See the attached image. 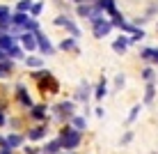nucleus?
<instances>
[{
    "label": "nucleus",
    "instance_id": "f257e3e1",
    "mask_svg": "<svg viewBox=\"0 0 158 154\" xmlns=\"http://www.w3.org/2000/svg\"><path fill=\"white\" fill-rule=\"evenodd\" d=\"M57 138H60V143H62L64 152H73V150H78V147L83 145V131L73 129L69 122H64L62 126H60V131H57Z\"/></svg>",
    "mask_w": 158,
    "mask_h": 154
},
{
    "label": "nucleus",
    "instance_id": "f03ea898",
    "mask_svg": "<svg viewBox=\"0 0 158 154\" xmlns=\"http://www.w3.org/2000/svg\"><path fill=\"white\" fill-rule=\"evenodd\" d=\"M53 115H51V120H57V122H69V120L76 115V101L73 99H62V101H57V103H53L51 108H48Z\"/></svg>",
    "mask_w": 158,
    "mask_h": 154
},
{
    "label": "nucleus",
    "instance_id": "7ed1b4c3",
    "mask_svg": "<svg viewBox=\"0 0 158 154\" xmlns=\"http://www.w3.org/2000/svg\"><path fill=\"white\" fill-rule=\"evenodd\" d=\"M87 23L92 25V35H94V39H103V37H108V35H110L112 30H115L112 21L108 19L106 14L92 16V19H87Z\"/></svg>",
    "mask_w": 158,
    "mask_h": 154
},
{
    "label": "nucleus",
    "instance_id": "20e7f679",
    "mask_svg": "<svg viewBox=\"0 0 158 154\" xmlns=\"http://www.w3.org/2000/svg\"><path fill=\"white\" fill-rule=\"evenodd\" d=\"M35 37H37V53H39V55H44V58H53V55L57 53V48L53 46V42L48 39V35H46L44 30H37Z\"/></svg>",
    "mask_w": 158,
    "mask_h": 154
},
{
    "label": "nucleus",
    "instance_id": "39448f33",
    "mask_svg": "<svg viewBox=\"0 0 158 154\" xmlns=\"http://www.w3.org/2000/svg\"><path fill=\"white\" fill-rule=\"evenodd\" d=\"M48 113H51V111H48L46 103H35L32 108H28L30 120L37 122V124H51V115H48Z\"/></svg>",
    "mask_w": 158,
    "mask_h": 154
},
{
    "label": "nucleus",
    "instance_id": "423d86ee",
    "mask_svg": "<svg viewBox=\"0 0 158 154\" xmlns=\"http://www.w3.org/2000/svg\"><path fill=\"white\" fill-rule=\"evenodd\" d=\"M14 97H16V101H19L23 108H32L35 106V99H32L30 90L25 87V83H16L14 85Z\"/></svg>",
    "mask_w": 158,
    "mask_h": 154
},
{
    "label": "nucleus",
    "instance_id": "0eeeda50",
    "mask_svg": "<svg viewBox=\"0 0 158 154\" xmlns=\"http://www.w3.org/2000/svg\"><path fill=\"white\" fill-rule=\"evenodd\" d=\"M92 90H94V85H89L87 81H80V83L76 85V90H73V101L87 106V101L92 99Z\"/></svg>",
    "mask_w": 158,
    "mask_h": 154
},
{
    "label": "nucleus",
    "instance_id": "6e6552de",
    "mask_svg": "<svg viewBox=\"0 0 158 154\" xmlns=\"http://www.w3.org/2000/svg\"><path fill=\"white\" fill-rule=\"evenodd\" d=\"M46 134H48V124H35V126H30L28 131H25V140H30V143H39L46 138Z\"/></svg>",
    "mask_w": 158,
    "mask_h": 154
},
{
    "label": "nucleus",
    "instance_id": "1a4fd4ad",
    "mask_svg": "<svg viewBox=\"0 0 158 154\" xmlns=\"http://www.w3.org/2000/svg\"><path fill=\"white\" fill-rule=\"evenodd\" d=\"M19 44H21V48H23L25 53H37V37H35V32H21Z\"/></svg>",
    "mask_w": 158,
    "mask_h": 154
},
{
    "label": "nucleus",
    "instance_id": "9d476101",
    "mask_svg": "<svg viewBox=\"0 0 158 154\" xmlns=\"http://www.w3.org/2000/svg\"><path fill=\"white\" fill-rule=\"evenodd\" d=\"M37 85L41 87V92H48V95H57V92H60V83H57V78L53 74H48L46 78L37 81Z\"/></svg>",
    "mask_w": 158,
    "mask_h": 154
},
{
    "label": "nucleus",
    "instance_id": "9b49d317",
    "mask_svg": "<svg viewBox=\"0 0 158 154\" xmlns=\"http://www.w3.org/2000/svg\"><path fill=\"white\" fill-rule=\"evenodd\" d=\"M12 12L14 9L9 7V5L0 2V30L2 32H9V28H12Z\"/></svg>",
    "mask_w": 158,
    "mask_h": 154
},
{
    "label": "nucleus",
    "instance_id": "f8f14e48",
    "mask_svg": "<svg viewBox=\"0 0 158 154\" xmlns=\"http://www.w3.org/2000/svg\"><path fill=\"white\" fill-rule=\"evenodd\" d=\"M55 48L57 51H64V53H76V55L80 53V46H78V39H76V37H64Z\"/></svg>",
    "mask_w": 158,
    "mask_h": 154
},
{
    "label": "nucleus",
    "instance_id": "ddd939ff",
    "mask_svg": "<svg viewBox=\"0 0 158 154\" xmlns=\"http://www.w3.org/2000/svg\"><path fill=\"white\" fill-rule=\"evenodd\" d=\"M156 95H158V83H144V97H142V106H151L156 101Z\"/></svg>",
    "mask_w": 158,
    "mask_h": 154
},
{
    "label": "nucleus",
    "instance_id": "4468645a",
    "mask_svg": "<svg viewBox=\"0 0 158 154\" xmlns=\"http://www.w3.org/2000/svg\"><path fill=\"white\" fill-rule=\"evenodd\" d=\"M106 97H108V78L101 76V81L94 85V90H92V99H94V101H103Z\"/></svg>",
    "mask_w": 158,
    "mask_h": 154
},
{
    "label": "nucleus",
    "instance_id": "2eb2a0df",
    "mask_svg": "<svg viewBox=\"0 0 158 154\" xmlns=\"http://www.w3.org/2000/svg\"><path fill=\"white\" fill-rule=\"evenodd\" d=\"M5 140H7V147H12V150H19V147L25 145V136L19 134V131H9L5 136Z\"/></svg>",
    "mask_w": 158,
    "mask_h": 154
},
{
    "label": "nucleus",
    "instance_id": "dca6fc26",
    "mask_svg": "<svg viewBox=\"0 0 158 154\" xmlns=\"http://www.w3.org/2000/svg\"><path fill=\"white\" fill-rule=\"evenodd\" d=\"M128 46H131V39H128V35H124V32L112 42V51H115L117 55H124V53L128 51Z\"/></svg>",
    "mask_w": 158,
    "mask_h": 154
},
{
    "label": "nucleus",
    "instance_id": "f3484780",
    "mask_svg": "<svg viewBox=\"0 0 158 154\" xmlns=\"http://www.w3.org/2000/svg\"><path fill=\"white\" fill-rule=\"evenodd\" d=\"M14 71H16V62H14V60H9V58H5L2 62H0V81L12 78Z\"/></svg>",
    "mask_w": 158,
    "mask_h": 154
},
{
    "label": "nucleus",
    "instance_id": "a211bd4d",
    "mask_svg": "<svg viewBox=\"0 0 158 154\" xmlns=\"http://www.w3.org/2000/svg\"><path fill=\"white\" fill-rule=\"evenodd\" d=\"M23 64H25L30 71H32V69H41V67H44V55H39V53H28V55L23 58Z\"/></svg>",
    "mask_w": 158,
    "mask_h": 154
},
{
    "label": "nucleus",
    "instance_id": "6ab92c4d",
    "mask_svg": "<svg viewBox=\"0 0 158 154\" xmlns=\"http://www.w3.org/2000/svg\"><path fill=\"white\" fill-rule=\"evenodd\" d=\"M62 28L67 30V35H69V37H76V39H80V35H83V30L78 28V23L73 21V16H71V14L67 16V21H64V25H62Z\"/></svg>",
    "mask_w": 158,
    "mask_h": 154
},
{
    "label": "nucleus",
    "instance_id": "aec40b11",
    "mask_svg": "<svg viewBox=\"0 0 158 154\" xmlns=\"http://www.w3.org/2000/svg\"><path fill=\"white\" fill-rule=\"evenodd\" d=\"M73 14L78 16V19H85L87 21L92 14H94V5H92V2H80V5H76V7H73Z\"/></svg>",
    "mask_w": 158,
    "mask_h": 154
},
{
    "label": "nucleus",
    "instance_id": "412c9836",
    "mask_svg": "<svg viewBox=\"0 0 158 154\" xmlns=\"http://www.w3.org/2000/svg\"><path fill=\"white\" fill-rule=\"evenodd\" d=\"M39 152H41V154H60V152H64V150H62V143H60V138L55 136V138H51Z\"/></svg>",
    "mask_w": 158,
    "mask_h": 154
},
{
    "label": "nucleus",
    "instance_id": "4be33fe9",
    "mask_svg": "<svg viewBox=\"0 0 158 154\" xmlns=\"http://www.w3.org/2000/svg\"><path fill=\"white\" fill-rule=\"evenodd\" d=\"M140 78H142L144 83H154V81H158V74H156L154 64H144V67L140 69Z\"/></svg>",
    "mask_w": 158,
    "mask_h": 154
},
{
    "label": "nucleus",
    "instance_id": "5701e85b",
    "mask_svg": "<svg viewBox=\"0 0 158 154\" xmlns=\"http://www.w3.org/2000/svg\"><path fill=\"white\" fill-rule=\"evenodd\" d=\"M14 44H19V37L9 35V32H2V35H0V51H5V53H7L9 48L14 46Z\"/></svg>",
    "mask_w": 158,
    "mask_h": 154
},
{
    "label": "nucleus",
    "instance_id": "b1692460",
    "mask_svg": "<svg viewBox=\"0 0 158 154\" xmlns=\"http://www.w3.org/2000/svg\"><path fill=\"white\" fill-rule=\"evenodd\" d=\"M28 19H30V14H25V12H12V25H14V28H21L23 32H25Z\"/></svg>",
    "mask_w": 158,
    "mask_h": 154
},
{
    "label": "nucleus",
    "instance_id": "393cba45",
    "mask_svg": "<svg viewBox=\"0 0 158 154\" xmlns=\"http://www.w3.org/2000/svg\"><path fill=\"white\" fill-rule=\"evenodd\" d=\"M25 55H28V53L21 48V44H14V46L7 51V58H9V60H14V62H23V58H25Z\"/></svg>",
    "mask_w": 158,
    "mask_h": 154
},
{
    "label": "nucleus",
    "instance_id": "a878e982",
    "mask_svg": "<svg viewBox=\"0 0 158 154\" xmlns=\"http://www.w3.org/2000/svg\"><path fill=\"white\" fill-rule=\"evenodd\" d=\"M69 124H71V126H73V129H78V131H83V134H85V131H87V117H85V115H78V113H76V115H73V117H71V120H69Z\"/></svg>",
    "mask_w": 158,
    "mask_h": 154
},
{
    "label": "nucleus",
    "instance_id": "bb28decb",
    "mask_svg": "<svg viewBox=\"0 0 158 154\" xmlns=\"http://www.w3.org/2000/svg\"><path fill=\"white\" fill-rule=\"evenodd\" d=\"M140 113H142V103H133V106H131V111H128V117H126V126H131V124L138 122Z\"/></svg>",
    "mask_w": 158,
    "mask_h": 154
},
{
    "label": "nucleus",
    "instance_id": "cd10ccee",
    "mask_svg": "<svg viewBox=\"0 0 158 154\" xmlns=\"http://www.w3.org/2000/svg\"><path fill=\"white\" fill-rule=\"evenodd\" d=\"M140 60L144 64H151V60H154V46H140Z\"/></svg>",
    "mask_w": 158,
    "mask_h": 154
},
{
    "label": "nucleus",
    "instance_id": "c85d7f7f",
    "mask_svg": "<svg viewBox=\"0 0 158 154\" xmlns=\"http://www.w3.org/2000/svg\"><path fill=\"white\" fill-rule=\"evenodd\" d=\"M44 9H46V2H44V0H35V2H32V9H30V16L32 19H39L44 14Z\"/></svg>",
    "mask_w": 158,
    "mask_h": 154
},
{
    "label": "nucleus",
    "instance_id": "c756f323",
    "mask_svg": "<svg viewBox=\"0 0 158 154\" xmlns=\"http://www.w3.org/2000/svg\"><path fill=\"white\" fill-rule=\"evenodd\" d=\"M32 2H35V0H16V5H14V12H25V14H30Z\"/></svg>",
    "mask_w": 158,
    "mask_h": 154
},
{
    "label": "nucleus",
    "instance_id": "7c9ffc66",
    "mask_svg": "<svg viewBox=\"0 0 158 154\" xmlns=\"http://www.w3.org/2000/svg\"><path fill=\"white\" fill-rule=\"evenodd\" d=\"M48 74H53V71H51V69H46V67H41V69H32V71H30V78H32V81L37 83V81L46 78Z\"/></svg>",
    "mask_w": 158,
    "mask_h": 154
},
{
    "label": "nucleus",
    "instance_id": "2f4dec72",
    "mask_svg": "<svg viewBox=\"0 0 158 154\" xmlns=\"http://www.w3.org/2000/svg\"><path fill=\"white\" fill-rule=\"evenodd\" d=\"M117 30H119V32H124V35H133V32L138 30V25H133L131 21H124V23H119V25H117Z\"/></svg>",
    "mask_w": 158,
    "mask_h": 154
},
{
    "label": "nucleus",
    "instance_id": "473e14b6",
    "mask_svg": "<svg viewBox=\"0 0 158 154\" xmlns=\"http://www.w3.org/2000/svg\"><path fill=\"white\" fill-rule=\"evenodd\" d=\"M144 37H147V32H144L142 28H138V30L133 32V35H128V39H131V46H135V44H138V42H142Z\"/></svg>",
    "mask_w": 158,
    "mask_h": 154
},
{
    "label": "nucleus",
    "instance_id": "72a5a7b5",
    "mask_svg": "<svg viewBox=\"0 0 158 154\" xmlns=\"http://www.w3.org/2000/svg\"><path fill=\"white\" fill-rule=\"evenodd\" d=\"M133 138H135V131H133V129L124 131V136L119 138V145H122V147H126V145H131V143H133Z\"/></svg>",
    "mask_w": 158,
    "mask_h": 154
},
{
    "label": "nucleus",
    "instance_id": "f704fd0d",
    "mask_svg": "<svg viewBox=\"0 0 158 154\" xmlns=\"http://www.w3.org/2000/svg\"><path fill=\"white\" fill-rule=\"evenodd\" d=\"M37 30H41V23H39V19H28V23H25V32H37Z\"/></svg>",
    "mask_w": 158,
    "mask_h": 154
},
{
    "label": "nucleus",
    "instance_id": "c9c22d12",
    "mask_svg": "<svg viewBox=\"0 0 158 154\" xmlns=\"http://www.w3.org/2000/svg\"><path fill=\"white\" fill-rule=\"evenodd\" d=\"M7 124L12 126V131H19V134H21V126H23V120H19V117H9V120H7Z\"/></svg>",
    "mask_w": 158,
    "mask_h": 154
},
{
    "label": "nucleus",
    "instance_id": "e433bc0d",
    "mask_svg": "<svg viewBox=\"0 0 158 154\" xmlns=\"http://www.w3.org/2000/svg\"><path fill=\"white\" fill-rule=\"evenodd\" d=\"M112 83H115V90H122V87L126 85V74H117Z\"/></svg>",
    "mask_w": 158,
    "mask_h": 154
},
{
    "label": "nucleus",
    "instance_id": "4c0bfd02",
    "mask_svg": "<svg viewBox=\"0 0 158 154\" xmlns=\"http://www.w3.org/2000/svg\"><path fill=\"white\" fill-rule=\"evenodd\" d=\"M7 111H5V101H0V126H5L7 124Z\"/></svg>",
    "mask_w": 158,
    "mask_h": 154
},
{
    "label": "nucleus",
    "instance_id": "58836bf2",
    "mask_svg": "<svg viewBox=\"0 0 158 154\" xmlns=\"http://www.w3.org/2000/svg\"><path fill=\"white\" fill-rule=\"evenodd\" d=\"M94 115H96V117H106V108H103V106H96V108H94Z\"/></svg>",
    "mask_w": 158,
    "mask_h": 154
},
{
    "label": "nucleus",
    "instance_id": "ea45409f",
    "mask_svg": "<svg viewBox=\"0 0 158 154\" xmlns=\"http://www.w3.org/2000/svg\"><path fill=\"white\" fill-rule=\"evenodd\" d=\"M151 64H154V67L158 64V46H154V60H151Z\"/></svg>",
    "mask_w": 158,
    "mask_h": 154
},
{
    "label": "nucleus",
    "instance_id": "a19ab883",
    "mask_svg": "<svg viewBox=\"0 0 158 154\" xmlns=\"http://www.w3.org/2000/svg\"><path fill=\"white\" fill-rule=\"evenodd\" d=\"M0 154H14L12 147H0Z\"/></svg>",
    "mask_w": 158,
    "mask_h": 154
},
{
    "label": "nucleus",
    "instance_id": "79ce46f5",
    "mask_svg": "<svg viewBox=\"0 0 158 154\" xmlns=\"http://www.w3.org/2000/svg\"><path fill=\"white\" fill-rule=\"evenodd\" d=\"M53 2H55L57 7H64V2H67V0H53Z\"/></svg>",
    "mask_w": 158,
    "mask_h": 154
},
{
    "label": "nucleus",
    "instance_id": "37998d69",
    "mask_svg": "<svg viewBox=\"0 0 158 154\" xmlns=\"http://www.w3.org/2000/svg\"><path fill=\"white\" fill-rule=\"evenodd\" d=\"M5 58H7V53H5V51H0V62H2Z\"/></svg>",
    "mask_w": 158,
    "mask_h": 154
},
{
    "label": "nucleus",
    "instance_id": "c03bdc74",
    "mask_svg": "<svg viewBox=\"0 0 158 154\" xmlns=\"http://www.w3.org/2000/svg\"><path fill=\"white\" fill-rule=\"evenodd\" d=\"M67 2H71V5H80L83 0H67Z\"/></svg>",
    "mask_w": 158,
    "mask_h": 154
},
{
    "label": "nucleus",
    "instance_id": "a18cd8bd",
    "mask_svg": "<svg viewBox=\"0 0 158 154\" xmlns=\"http://www.w3.org/2000/svg\"><path fill=\"white\" fill-rule=\"evenodd\" d=\"M83 2H96V0H83Z\"/></svg>",
    "mask_w": 158,
    "mask_h": 154
},
{
    "label": "nucleus",
    "instance_id": "49530a36",
    "mask_svg": "<svg viewBox=\"0 0 158 154\" xmlns=\"http://www.w3.org/2000/svg\"><path fill=\"white\" fill-rule=\"evenodd\" d=\"M60 154H73V152H60Z\"/></svg>",
    "mask_w": 158,
    "mask_h": 154
},
{
    "label": "nucleus",
    "instance_id": "de8ad7c7",
    "mask_svg": "<svg viewBox=\"0 0 158 154\" xmlns=\"http://www.w3.org/2000/svg\"><path fill=\"white\" fill-rule=\"evenodd\" d=\"M156 30H158V23H156Z\"/></svg>",
    "mask_w": 158,
    "mask_h": 154
},
{
    "label": "nucleus",
    "instance_id": "09e8293b",
    "mask_svg": "<svg viewBox=\"0 0 158 154\" xmlns=\"http://www.w3.org/2000/svg\"><path fill=\"white\" fill-rule=\"evenodd\" d=\"M0 35H2V30H0Z\"/></svg>",
    "mask_w": 158,
    "mask_h": 154
},
{
    "label": "nucleus",
    "instance_id": "8fccbe9b",
    "mask_svg": "<svg viewBox=\"0 0 158 154\" xmlns=\"http://www.w3.org/2000/svg\"><path fill=\"white\" fill-rule=\"evenodd\" d=\"M151 154H156V152H151Z\"/></svg>",
    "mask_w": 158,
    "mask_h": 154
}]
</instances>
